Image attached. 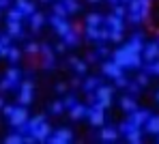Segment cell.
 Instances as JSON below:
<instances>
[{"mask_svg":"<svg viewBox=\"0 0 159 144\" xmlns=\"http://www.w3.org/2000/svg\"><path fill=\"white\" fill-rule=\"evenodd\" d=\"M144 50L142 45V34H133V39L129 43H125L120 50L114 52V62H118L123 69H133V67H140L142 58L140 52Z\"/></svg>","mask_w":159,"mask_h":144,"instance_id":"obj_1","label":"cell"},{"mask_svg":"<svg viewBox=\"0 0 159 144\" xmlns=\"http://www.w3.org/2000/svg\"><path fill=\"white\" fill-rule=\"evenodd\" d=\"M146 26L151 30H157L159 32V0H151V7H148V15H146Z\"/></svg>","mask_w":159,"mask_h":144,"instance_id":"obj_2","label":"cell"},{"mask_svg":"<svg viewBox=\"0 0 159 144\" xmlns=\"http://www.w3.org/2000/svg\"><path fill=\"white\" fill-rule=\"evenodd\" d=\"M112 103V86H99L97 88V106L99 110H106Z\"/></svg>","mask_w":159,"mask_h":144,"instance_id":"obj_3","label":"cell"},{"mask_svg":"<svg viewBox=\"0 0 159 144\" xmlns=\"http://www.w3.org/2000/svg\"><path fill=\"white\" fill-rule=\"evenodd\" d=\"M9 120H11V125H13V127H24V125L28 123L26 106H22V108H15V112L9 116Z\"/></svg>","mask_w":159,"mask_h":144,"instance_id":"obj_4","label":"cell"},{"mask_svg":"<svg viewBox=\"0 0 159 144\" xmlns=\"http://www.w3.org/2000/svg\"><path fill=\"white\" fill-rule=\"evenodd\" d=\"M52 26H54V30H56L60 37L69 34V32H71V28H73V26H71L65 17H60V15H54V17H52Z\"/></svg>","mask_w":159,"mask_h":144,"instance_id":"obj_5","label":"cell"},{"mask_svg":"<svg viewBox=\"0 0 159 144\" xmlns=\"http://www.w3.org/2000/svg\"><path fill=\"white\" fill-rule=\"evenodd\" d=\"M34 138H37V142H48L50 140V136H52V127L48 125V123H41L37 129H32L30 131Z\"/></svg>","mask_w":159,"mask_h":144,"instance_id":"obj_6","label":"cell"},{"mask_svg":"<svg viewBox=\"0 0 159 144\" xmlns=\"http://www.w3.org/2000/svg\"><path fill=\"white\" fill-rule=\"evenodd\" d=\"M71 138H73V133L69 129H58L54 136H50L48 142L50 144H67V142H71Z\"/></svg>","mask_w":159,"mask_h":144,"instance_id":"obj_7","label":"cell"},{"mask_svg":"<svg viewBox=\"0 0 159 144\" xmlns=\"http://www.w3.org/2000/svg\"><path fill=\"white\" fill-rule=\"evenodd\" d=\"M101 69H103V73H106L107 78H114V80L123 75V67H120L118 62H114V60H112V62H103Z\"/></svg>","mask_w":159,"mask_h":144,"instance_id":"obj_8","label":"cell"},{"mask_svg":"<svg viewBox=\"0 0 159 144\" xmlns=\"http://www.w3.org/2000/svg\"><path fill=\"white\" fill-rule=\"evenodd\" d=\"M148 118H151V114L146 112V110H133L131 112V123L133 127H142V125H146L148 123Z\"/></svg>","mask_w":159,"mask_h":144,"instance_id":"obj_9","label":"cell"},{"mask_svg":"<svg viewBox=\"0 0 159 144\" xmlns=\"http://www.w3.org/2000/svg\"><path fill=\"white\" fill-rule=\"evenodd\" d=\"M32 88H34L32 82H24L22 84V88H20V103L22 106H28L32 101Z\"/></svg>","mask_w":159,"mask_h":144,"instance_id":"obj_10","label":"cell"},{"mask_svg":"<svg viewBox=\"0 0 159 144\" xmlns=\"http://www.w3.org/2000/svg\"><path fill=\"white\" fill-rule=\"evenodd\" d=\"M142 58H144L146 62L157 60V58H159V43H148V45L142 50Z\"/></svg>","mask_w":159,"mask_h":144,"instance_id":"obj_11","label":"cell"},{"mask_svg":"<svg viewBox=\"0 0 159 144\" xmlns=\"http://www.w3.org/2000/svg\"><path fill=\"white\" fill-rule=\"evenodd\" d=\"M88 120H90V125L101 127V125L106 123V118H103V110H99V108H88Z\"/></svg>","mask_w":159,"mask_h":144,"instance_id":"obj_12","label":"cell"},{"mask_svg":"<svg viewBox=\"0 0 159 144\" xmlns=\"http://www.w3.org/2000/svg\"><path fill=\"white\" fill-rule=\"evenodd\" d=\"M106 24L110 26V30H120V32H123V17H118L116 13H114V15H107Z\"/></svg>","mask_w":159,"mask_h":144,"instance_id":"obj_13","label":"cell"},{"mask_svg":"<svg viewBox=\"0 0 159 144\" xmlns=\"http://www.w3.org/2000/svg\"><path fill=\"white\" fill-rule=\"evenodd\" d=\"M15 7H17L24 15H32V13H34V4L28 2V0H15Z\"/></svg>","mask_w":159,"mask_h":144,"instance_id":"obj_14","label":"cell"},{"mask_svg":"<svg viewBox=\"0 0 159 144\" xmlns=\"http://www.w3.org/2000/svg\"><path fill=\"white\" fill-rule=\"evenodd\" d=\"M84 116H88V108H86V106H73V108H71V118H73V120H80V118H84Z\"/></svg>","mask_w":159,"mask_h":144,"instance_id":"obj_15","label":"cell"},{"mask_svg":"<svg viewBox=\"0 0 159 144\" xmlns=\"http://www.w3.org/2000/svg\"><path fill=\"white\" fill-rule=\"evenodd\" d=\"M7 30H9L11 37H22V34H24V32H22V22H9V24H7Z\"/></svg>","mask_w":159,"mask_h":144,"instance_id":"obj_16","label":"cell"},{"mask_svg":"<svg viewBox=\"0 0 159 144\" xmlns=\"http://www.w3.org/2000/svg\"><path fill=\"white\" fill-rule=\"evenodd\" d=\"M146 131L153 133V136H157V133H159V116H151V118H148V123H146Z\"/></svg>","mask_w":159,"mask_h":144,"instance_id":"obj_17","label":"cell"},{"mask_svg":"<svg viewBox=\"0 0 159 144\" xmlns=\"http://www.w3.org/2000/svg\"><path fill=\"white\" fill-rule=\"evenodd\" d=\"M43 22H45L43 13H32V17H30V28H32V30H39L41 26H43Z\"/></svg>","mask_w":159,"mask_h":144,"instance_id":"obj_18","label":"cell"},{"mask_svg":"<svg viewBox=\"0 0 159 144\" xmlns=\"http://www.w3.org/2000/svg\"><path fill=\"white\" fill-rule=\"evenodd\" d=\"M127 140L131 144H138L142 140V131H140V127H131L129 131H127Z\"/></svg>","mask_w":159,"mask_h":144,"instance_id":"obj_19","label":"cell"},{"mask_svg":"<svg viewBox=\"0 0 159 144\" xmlns=\"http://www.w3.org/2000/svg\"><path fill=\"white\" fill-rule=\"evenodd\" d=\"M101 22H103V17L99 15V13H88L86 15V26H101Z\"/></svg>","mask_w":159,"mask_h":144,"instance_id":"obj_20","label":"cell"},{"mask_svg":"<svg viewBox=\"0 0 159 144\" xmlns=\"http://www.w3.org/2000/svg\"><path fill=\"white\" fill-rule=\"evenodd\" d=\"M101 140L103 142H114L116 138H118V133H116V129H101Z\"/></svg>","mask_w":159,"mask_h":144,"instance_id":"obj_21","label":"cell"},{"mask_svg":"<svg viewBox=\"0 0 159 144\" xmlns=\"http://www.w3.org/2000/svg\"><path fill=\"white\" fill-rule=\"evenodd\" d=\"M120 108H123V110H127V112L138 110V106H135V101H133L131 97H123V99H120Z\"/></svg>","mask_w":159,"mask_h":144,"instance_id":"obj_22","label":"cell"},{"mask_svg":"<svg viewBox=\"0 0 159 144\" xmlns=\"http://www.w3.org/2000/svg\"><path fill=\"white\" fill-rule=\"evenodd\" d=\"M41 123H45V116H43V114H37L34 118H30V120L26 123V125H28V131H32V129H37V127H39Z\"/></svg>","mask_w":159,"mask_h":144,"instance_id":"obj_23","label":"cell"},{"mask_svg":"<svg viewBox=\"0 0 159 144\" xmlns=\"http://www.w3.org/2000/svg\"><path fill=\"white\" fill-rule=\"evenodd\" d=\"M22 20H24V13H22L17 7L9 11V22H22Z\"/></svg>","mask_w":159,"mask_h":144,"instance_id":"obj_24","label":"cell"},{"mask_svg":"<svg viewBox=\"0 0 159 144\" xmlns=\"http://www.w3.org/2000/svg\"><path fill=\"white\" fill-rule=\"evenodd\" d=\"M86 37L88 39H101V30L97 26H86Z\"/></svg>","mask_w":159,"mask_h":144,"instance_id":"obj_25","label":"cell"},{"mask_svg":"<svg viewBox=\"0 0 159 144\" xmlns=\"http://www.w3.org/2000/svg\"><path fill=\"white\" fill-rule=\"evenodd\" d=\"M41 52H43V56H45V65L50 67V65H52V58H54L52 47H50V45H43V47H41Z\"/></svg>","mask_w":159,"mask_h":144,"instance_id":"obj_26","label":"cell"},{"mask_svg":"<svg viewBox=\"0 0 159 144\" xmlns=\"http://www.w3.org/2000/svg\"><path fill=\"white\" fill-rule=\"evenodd\" d=\"M4 142H7V144H22V142H24V136L13 133V136H7V138H4Z\"/></svg>","mask_w":159,"mask_h":144,"instance_id":"obj_27","label":"cell"},{"mask_svg":"<svg viewBox=\"0 0 159 144\" xmlns=\"http://www.w3.org/2000/svg\"><path fill=\"white\" fill-rule=\"evenodd\" d=\"M7 78H9V80H11V82L15 84V82L20 80V69H15V67H11V69L7 71Z\"/></svg>","mask_w":159,"mask_h":144,"instance_id":"obj_28","label":"cell"},{"mask_svg":"<svg viewBox=\"0 0 159 144\" xmlns=\"http://www.w3.org/2000/svg\"><path fill=\"white\" fill-rule=\"evenodd\" d=\"M62 4L67 7V11H69V13H75V11L80 9V4L75 2V0H62Z\"/></svg>","mask_w":159,"mask_h":144,"instance_id":"obj_29","label":"cell"},{"mask_svg":"<svg viewBox=\"0 0 159 144\" xmlns=\"http://www.w3.org/2000/svg\"><path fill=\"white\" fill-rule=\"evenodd\" d=\"M97 84H99V82H97L95 78H88V80L84 82V90H86V92H88V90H95V88H97Z\"/></svg>","mask_w":159,"mask_h":144,"instance_id":"obj_30","label":"cell"},{"mask_svg":"<svg viewBox=\"0 0 159 144\" xmlns=\"http://www.w3.org/2000/svg\"><path fill=\"white\" fill-rule=\"evenodd\" d=\"M54 13H56V15H60V17H67V13H69V11H67V7H65V4H54Z\"/></svg>","mask_w":159,"mask_h":144,"instance_id":"obj_31","label":"cell"},{"mask_svg":"<svg viewBox=\"0 0 159 144\" xmlns=\"http://www.w3.org/2000/svg\"><path fill=\"white\" fill-rule=\"evenodd\" d=\"M129 20H131L133 24H140V22H144V13H142V11H138V13H129Z\"/></svg>","mask_w":159,"mask_h":144,"instance_id":"obj_32","label":"cell"},{"mask_svg":"<svg viewBox=\"0 0 159 144\" xmlns=\"http://www.w3.org/2000/svg\"><path fill=\"white\" fill-rule=\"evenodd\" d=\"M9 60L11 62H17L20 60V50L17 47H9Z\"/></svg>","mask_w":159,"mask_h":144,"instance_id":"obj_33","label":"cell"},{"mask_svg":"<svg viewBox=\"0 0 159 144\" xmlns=\"http://www.w3.org/2000/svg\"><path fill=\"white\" fill-rule=\"evenodd\" d=\"M62 108H65L62 101H54L52 106H50V112H52V114H58V112H62Z\"/></svg>","mask_w":159,"mask_h":144,"instance_id":"obj_34","label":"cell"},{"mask_svg":"<svg viewBox=\"0 0 159 144\" xmlns=\"http://www.w3.org/2000/svg\"><path fill=\"white\" fill-rule=\"evenodd\" d=\"M65 43H67V45H75V43H78V37H75V32H69V34H65Z\"/></svg>","mask_w":159,"mask_h":144,"instance_id":"obj_35","label":"cell"},{"mask_svg":"<svg viewBox=\"0 0 159 144\" xmlns=\"http://www.w3.org/2000/svg\"><path fill=\"white\" fill-rule=\"evenodd\" d=\"M110 39H112L114 43H120V41H123V32H120V30H112Z\"/></svg>","mask_w":159,"mask_h":144,"instance_id":"obj_36","label":"cell"},{"mask_svg":"<svg viewBox=\"0 0 159 144\" xmlns=\"http://www.w3.org/2000/svg\"><path fill=\"white\" fill-rule=\"evenodd\" d=\"M114 13H116L118 17H123V15H127V7H125V4H118V7H114Z\"/></svg>","mask_w":159,"mask_h":144,"instance_id":"obj_37","label":"cell"},{"mask_svg":"<svg viewBox=\"0 0 159 144\" xmlns=\"http://www.w3.org/2000/svg\"><path fill=\"white\" fill-rule=\"evenodd\" d=\"M62 106H65V108H69V110H71V108H73V106H75V99H73V97H71V95H69V97H65V99H62Z\"/></svg>","mask_w":159,"mask_h":144,"instance_id":"obj_38","label":"cell"},{"mask_svg":"<svg viewBox=\"0 0 159 144\" xmlns=\"http://www.w3.org/2000/svg\"><path fill=\"white\" fill-rule=\"evenodd\" d=\"M26 52H28V54H37V52H41V47H39L37 43H28Z\"/></svg>","mask_w":159,"mask_h":144,"instance_id":"obj_39","label":"cell"},{"mask_svg":"<svg viewBox=\"0 0 159 144\" xmlns=\"http://www.w3.org/2000/svg\"><path fill=\"white\" fill-rule=\"evenodd\" d=\"M73 67H75V71H78V73H84V71H86V62H82V60H75V65H73Z\"/></svg>","mask_w":159,"mask_h":144,"instance_id":"obj_40","label":"cell"},{"mask_svg":"<svg viewBox=\"0 0 159 144\" xmlns=\"http://www.w3.org/2000/svg\"><path fill=\"white\" fill-rule=\"evenodd\" d=\"M148 71H151V73H157V75H159V58H157V60H153V62H151V67H148Z\"/></svg>","mask_w":159,"mask_h":144,"instance_id":"obj_41","label":"cell"},{"mask_svg":"<svg viewBox=\"0 0 159 144\" xmlns=\"http://www.w3.org/2000/svg\"><path fill=\"white\" fill-rule=\"evenodd\" d=\"M13 86V82H11V80H9V78H7V80H2V82H0V90H9V88Z\"/></svg>","mask_w":159,"mask_h":144,"instance_id":"obj_42","label":"cell"},{"mask_svg":"<svg viewBox=\"0 0 159 144\" xmlns=\"http://www.w3.org/2000/svg\"><path fill=\"white\" fill-rule=\"evenodd\" d=\"M127 84H129V82H127V80H125V78H123V75H120V78H116V86L125 88V86H127Z\"/></svg>","mask_w":159,"mask_h":144,"instance_id":"obj_43","label":"cell"},{"mask_svg":"<svg viewBox=\"0 0 159 144\" xmlns=\"http://www.w3.org/2000/svg\"><path fill=\"white\" fill-rule=\"evenodd\" d=\"M2 112H4V116H11L13 112H15V108H13V106H4V108H2Z\"/></svg>","mask_w":159,"mask_h":144,"instance_id":"obj_44","label":"cell"},{"mask_svg":"<svg viewBox=\"0 0 159 144\" xmlns=\"http://www.w3.org/2000/svg\"><path fill=\"white\" fill-rule=\"evenodd\" d=\"M0 43L9 47V43H11V34H4V37H0Z\"/></svg>","mask_w":159,"mask_h":144,"instance_id":"obj_45","label":"cell"},{"mask_svg":"<svg viewBox=\"0 0 159 144\" xmlns=\"http://www.w3.org/2000/svg\"><path fill=\"white\" fill-rule=\"evenodd\" d=\"M146 82H148L146 75H138V84H140V86H146Z\"/></svg>","mask_w":159,"mask_h":144,"instance_id":"obj_46","label":"cell"},{"mask_svg":"<svg viewBox=\"0 0 159 144\" xmlns=\"http://www.w3.org/2000/svg\"><path fill=\"white\" fill-rule=\"evenodd\" d=\"M24 142H26V144H32V142H37V138L30 133V136H26V138H24Z\"/></svg>","mask_w":159,"mask_h":144,"instance_id":"obj_47","label":"cell"},{"mask_svg":"<svg viewBox=\"0 0 159 144\" xmlns=\"http://www.w3.org/2000/svg\"><path fill=\"white\" fill-rule=\"evenodd\" d=\"M65 50H67V43H58L56 45V52H65Z\"/></svg>","mask_w":159,"mask_h":144,"instance_id":"obj_48","label":"cell"},{"mask_svg":"<svg viewBox=\"0 0 159 144\" xmlns=\"http://www.w3.org/2000/svg\"><path fill=\"white\" fill-rule=\"evenodd\" d=\"M56 90H58V92H65V90H67V84H58Z\"/></svg>","mask_w":159,"mask_h":144,"instance_id":"obj_49","label":"cell"},{"mask_svg":"<svg viewBox=\"0 0 159 144\" xmlns=\"http://www.w3.org/2000/svg\"><path fill=\"white\" fill-rule=\"evenodd\" d=\"M7 2H9V0H0V9H2V7H7Z\"/></svg>","mask_w":159,"mask_h":144,"instance_id":"obj_50","label":"cell"},{"mask_svg":"<svg viewBox=\"0 0 159 144\" xmlns=\"http://www.w3.org/2000/svg\"><path fill=\"white\" fill-rule=\"evenodd\" d=\"M2 108H4V103H2V99H0V110H2Z\"/></svg>","mask_w":159,"mask_h":144,"instance_id":"obj_51","label":"cell"},{"mask_svg":"<svg viewBox=\"0 0 159 144\" xmlns=\"http://www.w3.org/2000/svg\"><path fill=\"white\" fill-rule=\"evenodd\" d=\"M88 2H99V0H88Z\"/></svg>","mask_w":159,"mask_h":144,"instance_id":"obj_52","label":"cell"},{"mask_svg":"<svg viewBox=\"0 0 159 144\" xmlns=\"http://www.w3.org/2000/svg\"><path fill=\"white\" fill-rule=\"evenodd\" d=\"M157 142H159V133H157Z\"/></svg>","mask_w":159,"mask_h":144,"instance_id":"obj_53","label":"cell"},{"mask_svg":"<svg viewBox=\"0 0 159 144\" xmlns=\"http://www.w3.org/2000/svg\"><path fill=\"white\" fill-rule=\"evenodd\" d=\"M157 101H159V92H157Z\"/></svg>","mask_w":159,"mask_h":144,"instance_id":"obj_54","label":"cell"},{"mask_svg":"<svg viewBox=\"0 0 159 144\" xmlns=\"http://www.w3.org/2000/svg\"><path fill=\"white\" fill-rule=\"evenodd\" d=\"M120 2H127V0H120Z\"/></svg>","mask_w":159,"mask_h":144,"instance_id":"obj_55","label":"cell"}]
</instances>
